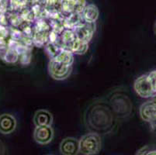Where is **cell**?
<instances>
[{"instance_id": "obj_1", "label": "cell", "mask_w": 156, "mask_h": 155, "mask_svg": "<svg viewBox=\"0 0 156 155\" xmlns=\"http://www.w3.org/2000/svg\"><path fill=\"white\" fill-rule=\"evenodd\" d=\"M116 118L109 102L99 99L92 102L86 109L84 123L91 132L105 135L113 131L117 125Z\"/></svg>"}, {"instance_id": "obj_2", "label": "cell", "mask_w": 156, "mask_h": 155, "mask_svg": "<svg viewBox=\"0 0 156 155\" xmlns=\"http://www.w3.org/2000/svg\"><path fill=\"white\" fill-rule=\"evenodd\" d=\"M108 102L117 118H126L132 113V102L124 92H112Z\"/></svg>"}, {"instance_id": "obj_3", "label": "cell", "mask_w": 156, "mask_h": 155, "mask_svg": "<svg viewBox=\"0 0 156 155\" xmlns=\"http://www.w3.org/2000/svg\"><path fill=\"white\" fill-rule=\"evenodd\" d=\"M101 145L100 135L95 132H89L79 140V153L84 155L97 154L100 153Z\"/></svg>"}, {"instance_id": "obj_4", "label": "cell", "mask_w": 156, "mask_h": 155, "mask_svg": "<svg viewBox=\"0 0 156 155\" xmlns=\"http://www.w3.org/2000/svg\"><path fill=\"white\" fill-rule=\"evenodd\" d=\"M72 72V65H65L51 59L48 65V72L55 80H65L71 75Z\"/></svg>"}, {"instance_id": "obj_5", "label": "cell", "mask_w": 156, "mask_h": 155, "mask_svg": "<svg viewBox=\"0 0 156 155\" xmlns=\"http://www.w3.org/2000/svg\"><path fill=\"white\" fill-rule=\"evenodd\" d=\"M134 89L140 97L144 99H147L155 94L147 74L141 75L136 79L134 84Z\"/></svg>"}, {"instance_id": "obj_6", "label": "cell", "mask_w": 156, "mask_h": 155, "mask_svg": "<svg viewBox=\"0 0 156 155\" xmlns=\"http://www.w3.org/2000/svg\"><path fill=\"white\" fill-rule=\"evenodd\" d=\"M139 113L141 119L145 122L150 123L156 119V94L149 97L141 105Z\"/></svg>"}, {"instance_id": "obj_7", "label": "cell", "mask_w": 156, "mask_h": 155, "mask_svg": "<svg viewBox=\"0 0 156 155\" xmlns=\"http://www.w3.org/2000/svg\"><path fill=\"white\" fill-rule=\"evenodd\" d=\"M54 137V130L51 126H36L34 131V139L41 145H46L50 143Z\"/></svg>"}, {"instance_id": "obj_8", "label": "cell", "mask_w": 156, "mask_h": 155, "mask_svg": "<svg viewBox=\"0 0 156 155\" xmlns=\"http://www.w3.org/2000/svg\"><path fill=\"white\" fill-rule=\"evenodd\" d=\"M96 30L95 23L83 22L73 30L78 39L89 43L93 37Z\"/></svg>"}, {"instance_id": "obj_9", "label": "cell", "mask_w": 156, "mask_h": 155, "mask_svg": "<svg viewBox=\"0 0 156 155\" xmlns=\"http://www.w3.org/2000/svg\"><path fill=\"white\" fill-rule=\"evenodd\" d=\"M86 5V0H62L63 13H82Z\"/></svg>"}, {"instance_id": "obj_10", "label": "cell", "mask_w": 156, "mask_h": 155, "mask_svg": "<svg viewBox=\"0 0 156 155\" xmlns=\"http://www.w3.org/2000/svg\"><path fill=\"white\" fill-rule=\"evenodd\" d=\"M59 150L64 155L77 154L79 153V140L75 137H66L61 142Z\"/></svg>"}, {"instance_id": "obj_11", "label": "cell", "mask_w": 156, "mask_h": 155, "mask_svg": "<svg viewBox=\"0 0 156 155\" xmlns=\"http://www.w3.org/2000/svg\"><path fill=\"white\" fill-rule=\"evenodd\" d=\"M16 127V120L13 116L8 113L0 115V133L9 134L15 130Z\"/></svg>"}, {"instance_id": "obj_12", "label": "cell", "mask_w": 156, "mask_h": 155, "mask_svg": "<svg viewBox=\"0 0 156 155\" xmlns=\"http://www.w3.org/2000/svg\"><path fill=\"white\" fill-rule=\"evenodd\" d=\"M33 121L36 126H51L53 123V116L48 110L39 109L34 113Z\"/></svg>"}, {"instance_id": "obj_13", "label": "cell", "mask_w": 156, "mask_h": 155, "mask_svg": "<svg viewBox=\"0 0 156 155\" xmlns=\"http://www.w3.org/2000/svg\"><path fill=\"white\" fill-rule=\"evenodd\" d=\"M99 9L95 4H88L82 12L83 20L86 23H95L99 18Z\"/></svg>"}, {"instance_id": "obj_14", "label": "cell", "mask_w": 156, "mask_h": 155, "mask_svg": "<svg viewBox=\"0 0 156 155\" xmlns=\"http://www.w3.org/2000/svg\"><path fill=\"white\" fill-rule=\"evenodd\" d=\"M89 49V44L76 38L69 47V51L76 55H84Z\"/></svg>"}, {"instance_id": "obj_15", "label": "cell", "mask_w": 156, "mask_h": 155, "mask_svg": "<svg viewBox=\"0 0 156 155\" xmlns=\"http://www.w3.org/2000/svg\"><path fill=\"white\" fill-rule=\"evenodd\" d=\"M72 54L73 53L71 51L63 48L60 53L55 58H53V60H55V61L61 62V63L65 64V65H72L74 62V57Z\"/></svg>"}, {"instance_id": "obj_16", "label": "cell", "mask_w": 156, "mask_h": 155, "mask_svg": "<svg viewBox=\"0 0 156 155\" xmlns=\"http://www.w3.org/2000/svg\"><path fill=\"white\" fill-rule=\"evenodd\" d=\"M18 57H19V54L16 51V50L13 49V48H9L6 51V53L5 54L4 60L6 62H9V63H14V62L17 61Z\"/></svg>"}, {"instance_id": "obj_17", "label": "cell", "mask_w": 156, "mask_h": 155, "mask_svg": "<svg viewBox=\"0 0 156 155\" xmlns=\"http://www.w3.org/2000/svg\"><path fill=\"white\" fill-rule=\"evenodd\" d=\"M147 75H148V79H149L150 82H151V85H152L154 93L156 94V70L149 72V73L147 74Z\"/></svg>"}, {"instance_id": "obj_18", "label": "cell", "mask_w": 156, "mask_h": 155, "mask_svg": "<svg viewBox=\"0 0 156 155\" xmlns=\"http://www.w3.org/2000/svg\"><path fill=\"white\" fill-rule=\"evenodd\" d=\"M149 147L148 146H145V147H142L141 149H140L139 150H137V154H147V153L149 151Z\"/></svg>"}, {"instance_id": "obj_19", "label": "cell", "mask_w": 156, "mask_h": 155, "mask_svg": "<svg viewBox=\"0 0 156 155\" xmlns=\"http://www.w3.org/2000/svg\"><path fill=\"white\" fill-rule=\"evenodd\" d=\"M150 126H151V130L154 134L156 135V119L153 121L150 122Z\"/></svg>"}, {"instance_id": "obj_20", "label": "cell", "mask_w": 156, "mask_h": 155, "mask_svg": "<svg viewBox=\"0 0 156 155\" xmlns=\"http://www.w3.org/2000/svg\"><path fill=\"white\" fill-rule=\"evenodd\" d=\"M147 154H156V150H149V151L147 153Z\"/></svg>"}, {"instance_id": "obj_21", "label": "cell", "mask_w": 156, "mask_h": 155, "mask_svg": "<svg viewBox=\"0 0 156 155\" xmlns=\"http://www.w3.org/2000/svg\"><path fill=\"white\" fill-rule=\"evenodd\" d=\"M154 33H155V35H156V22H155V23H154Z\"/></svg>"}]
</instances>
